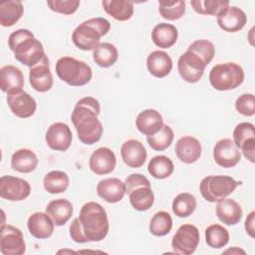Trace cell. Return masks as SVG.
Masks as SVG:
<instances>
[{
  "mask_svg": "<svg viewBox=\"0 0 255 255\" xmlns=\"http://www.w3.org/2000/svg\"><path fill=\"white\" fill-rule=\"evenodd\" d=\"M218 219L226 225H236L242 218V208L237 201L231 198H223L217 201L215 208Z\"/></svg>",
  "mask_w": 255,
  "mask_h": 255,
  "instance_id": "cell-25",
  "label": "cell"
},
{
  "mask_svg": "<svg viewBox=\"0 0 255 255\" xmlns=\"http://www.w3.org/2000/svg\"><path fill=\"white\" fill-rule=\"evenodd\" d=\"M146 68L151 76L155 78H164L172 70V60L166 52L156 50L147 56Z\"/></svg>",
  "mask_w": 255,
  "mask_h": 255,
  "instance_id": "cell-24",
  "label": "cell"
},
{
  "mask_svg": "<svg viewBox=\"0 0 255 255\" xmlns=\"http://www.w3.org/2000/svg\"><path fill=\"white\" fill-rule=\"evenodd\" d=\"M158 12L165 20H178L185 14V1L160 0L158 1Z\"/></svg>",
  "mask_w": 255,
  "mask_h": 255,
  "instance_id": "cell-39",
  "label": "cell"
},
{
  "mask_svg": "<svg viewBox=\"0 0 255 255\" xmlns=\"http://www.w3.org/2000/svg\"><path fill=\"white\" fill-rule=\"evenodd\" d=\"M223 253H224V254L230 253V254H235V255H238V254H243V255H244V254H246V252H245L243 249H241V248H239V247H236V246L231 247V248L225 250Z\"/></svg>",
  "mask_w": 255,
  "mask_h": 255,
  "instance_id": "cell-49",
  "label": "cell"
},
{
  "mask_svg": "<svg viewBox=\"0 0 255 255\" xmlns=\"http://www.w3.org/2000/svg\"><path fill=\"white\" fill-rule=\"evenodd\" d=\"M104 10L118 21H128L133 15V3L127 0H104Z\"/></svg>",
  "mask_w": 255,
  "mask_h": 255,
  "instance_id": "cell-29",
  "label": "cell"
},
{
  "mask_svg": "<svg viewBox=\"0 0 255 255\" xmlns=\"http://www.w3.org/2000/svg\"><path fill=\"white\" fill-rule=\"evenodd\" d=\"M244 81V71L233 62L215 65L209 73V82L217 91H230L238 88Z\"/></svg>",
  "mask_w": 255,
  "mask_h": 255,
  "instance_id": "cell-6",
  "label": "cell"
},
{
  "mask_svg": "<svg viewBox=\"0 0 255 255\" xmlns=\"http://www.w3.org/2000/svg\"><path fill=\"white\" fill-rule=\"evenodd\" d=\"M111 30V23L102 17L91 18L81 23L72 33L74 45L83 51H94L102 37Z\"/></svg>",
  "mask_w": 255,
  "mask_h": 255,
  "instance_id": "cell-4",
  "label": "cell"
},
{
  "mask_svg": "<svg viewBox=\"0 0 255 255\" xmlns=\"http://www.w3.org/2000/svg\"><path fill=\"white\" fill-rule=\"evenodd\" d=\"M121 156L123 161L131 168L141 167L147 157L144 145L137 139H128L121 146Z\"/></svg>",
  "mask_w": 255,
  "mask_h": 255,
  "instance_id": "cell-17",
  "label": "cell"
},
{
  "mask_svg": "<svg viewBox=\"0 0 255 255\" xmlns=\"http://www.w3.org/2000/svg\"><path fill=\"white\" fill-rule=\"evenodd\" d=\"M250 138H255V128L251 123H240L233 130V142L240 148V146Z\"/></svg>",
  "mask_w": 255,
  "mask_h": 255,
  "instance_id": "cell-42",
  "label": "cell"
},
{
  "mask_svg": "<svg viewBox=\"0 0 255 255\" xmlns=\"http://www.w3.org/2000/svg\"><path fill=\"white\" fill-rule=\"evenodd\" d=\"M173 213L181 218L190 216L196 208V198L188 192H181L172 201Z\"/></svg>",
  "mask_w": 255,
  "mask_h": 255,
  "instance_id": "cell-35",
  "label": "cell"
},
{
  "mask_svg": "<svg viewBox=\"0 0 255 255\" xmlns=\"http://www.w3.org/2000/svg\"><path fill=\"white\" fill-rule=\"evenodd\" d=\"M245 158H247L250 162H255V138H250L245 141L239 148Z\"/></svg>",
  "mask_w": 255,
  "mask_h": 255,
  "instance_id": "cell-47",
  "label": "cell"
},
{
  "mask_svg": "<svg viewBox=\"0 0 255 255\" xmlns=\"http://www.w3.org/2000/svg\"><path fill=\"white\" fill-rule=\"evenodd\" d=\"M0 251L4 255H23L26 245L22 231L13 225H1Z\"/></svg>",
  "mask_w": 255,
  "mask_h": 255,
  "instance_id": "cell-9",
  "label": "cell"
},
{
  "mask_svg": "<svg viewBox=\"0 0 255 255\" xmlns=\"http://www.w3.org/2000/svg\"><path fill=\"white\" fill-rule=\"evenodd\" d=\"M187 51L196 55L205 64V66H207L213 60L215 55V47L213 43L206 39L194 41L188 46Z\"/></svg>",
  "mask_w": 255,
  "mask_h": 255,
  "instance_id": "cell-41",
  "label": "cell"
},
{
  "mask_svg": "<svg viewBox=\"0 0 255 255\" xmlns=\"http://www.w3.org/2000/svg\"><path fill=\"white\" fill-rule=\"evenodd\" d=\"M24 7L20 1H4L0 3V24L3 27H11L22 17Z\"/></svg>",
  "mask_w": 255,
  "mask_h": 255,
  "instance_id": "cell-30",
  "label": "cell"
},
{
  "mask_svg": "<svg viewBox=\"0 0 255 255\" xmlns=\"http://www.w3.org/2000/svg\"><path fill=\"white\" fill-rule=\"evenodd\" d=\"M126 193L131 192L133 189L140 186H150V181L144 175L140 173H132L128 175L125 180Z\"/></svg>",
  "mask_w": 255,
  "mask_h": 255,
  "instance_id": "cell-45",
  "label": "cell"
},
{
  "mask_svg": "<svg viewBox=\"0 0 255 255\" xmlns=\"http://www.w3.org/2000/svg\"><path fill=\"white\" fill-rule=\"evenodd\" d=\"M236 111L245 116L252 117L255 114V98L253 94H243L235 101Z\"/></svg>",
  "mask_w": 255,
  "mask_h": 255,
  "instance_id": "cell-44",
  "label": "cell"
},
{
  "mask_svg": "<svg viewBox=\"0 0 255 255\" xmlns=\"http://www.w3.org/2000/svg\"><path fill=\"white\" fill-rule=\"evenodd\" d=\"M178 38L176 27L168 23H159L155 25L151 31V40L155 46L162 49L172 47Z\"/></svg>",
  "mask_w": 255,
  "mask_h": 255,
  "instance_id": "cell-26",
  "label": "cell"
},
{
  "mask_svg": "<svg viewBox=\"0 0 255 255\" xmlns=\"http://www.w3.org/2000/svg\"><path fill=\"white\" fill-rule=\"evenodd\" d=\"M47 5L49 8L56 12L63 15H72L74 14L79 6V0H49L47 1Z\"/></svg>",
  "mask_w": 255,
  "mask_h": 255,
  "instance_id": "cell-43",
  "label": "cell"
},
{
  "mask_svg": "<svg viewBox=\"0 0 255 255\" xmlns=\"http://www.w3.org/2000/svg\"><path fill=\"white\" fill-rule=\"evenodd\" d=\"M116 164L115 152L106 146L94 150L89 159V167L97 175H106L113 172Z\"/></svg>",
  "mask_w": 255,
  "mask_h": 255,
  "instance_id": "cell-15",
  "label": "cell"
},
{
  "mask_svg": "<svg viewBox=\"0 0 255 255\" xmlns=\"http://www.w3.org/2000/svg\"><path fill=\"white\" fill-rule=\"evenodd\" d=\"M45 139L51 149L57 151H66L72 144L73 134L67 124L58 122L52 124L48 128Z\"/></svg>",
  "mask_w": 255,
  "mask_h": 255,
  "instance_id": "cell-12",
  "label": "cell"
},
{
  "mask_svg": "<svg viewBox=\"0 0 255 255\" xmlns=\"http://www.w3.org/2000/svg\"><path fill=\"white\" fill-rule=\"evenodd\" d=\"M200 241V234L193 224H182L178 227L171 240V247L174 253L191 255L195 252Z\"/></svg>",
  "mask_w": 255,
  "mask_h": 255,
  "instance_id": "cell-8",
  "label": "cell"
},
{
  "mask_svg": "<svg viewBox=\"0 0 255 255\" xmlns=\"http://www.w3.org/2000/svg\"><path fill=\"white\" fill-rule=\"evenodd\" d=\"M80 225L88 242H99L109 233V219L105 208L98 202L85 203L79 214Z\"/></svg>",
  "mask_w": 255,
  "mask_h": 255,
  "instance_id": "cell-3",
  "label": "cell"
},
{
  "mask_svg": "<svg viewBox=\"0 0 255 255\" xmlns=\"http://www.w3.org/2000/svg\"><path fill=\"white\" fill-rule=\"evenodd\" d=\"M70 184L69 175L61 170H52L48 172L43 179L45 190L51 194L65 192Z\"/></svg>",
  "mask_w": 255,
  "mask_h": 255,
  "instance_id": "cell-31",
  "label": "cell"
},
{
  "mask_svg": "<svg viewBox=\"0 0 255 255\" xmlns=\"http://www.w3.org/2000/svg\"><path fill=\"white\" fill-rule=\"evenodd\" d=\"M205 64L193 53L186 51L177 61V70L181 79L187 83H197L203 76Z\"/></svg>",
  "mask_w": 255,
  "mask_h": 255,
  "instance_id": "cell-11",
  "label": "cell"
},
{
  "mask_svg": "<svg viewBox=\"0 0 255 255\" xmlns=\"http://www.w3.org/2000/svg\"><path fill=\"white\" fill-rule=\"evenodd\" d=\"M130 205L137 211L148 210L154 202V194L150 186H140L128 193Z\"/></svg>",
  "mask_w": 255,
  "mask_h": 255,
  "instance_id": "cell-32",
  "label": "cell"
},
{
  "mask_svg": "<svg viewBox=\"0 0 255 255\" xmlns=\"http://www.w3.org/2000/svg\"><path fill=\"white\" fill-rule=\"evenodd\" d=\"M31 193L30 183L12 175H3L0 178V196L10 201H21L26 199Z\"/></svg>",
  "mask_w": 255,
  "mask_h": 255,
  "instance_id": "cell-10",
  "label": "cell"
},
{
  "mask_svg": "<svg viewBox=\"0 0 255 255\" xmlns=\"http://www.w3.org/2000/svg\"><path fill=\"white\" fill-rule=\"evenodd\" d=\"M175 154L177 158L186 164L197 161L201 155L202 147L200 141L192 135H184L175 143Z\"/></svg>",
  "mask_w": 255,
  "mask_h": 255,
  "instance_id": "cell-19",
  "label": "cell"
},
{
  "mask_svg": "<svg viewBox=\"0 0 255 255\" xmlns=\"http://www.w3.org/2000/svg\"><path fill=\"white\" fill-rule=\"evenodd\" d=\"M7 104L12 114L20 119L32 117L37 109L35 99L24 91L7 95Z\"/></svg>",
  "mask_w": 255,
  "mask_h": 255,
  "instance_id": "cell-16",
  "label": "cell"
},
{
  "mask_svg": "<svg viewBox=\"0 0 255 255\" xmlns=\"http://www.w3.org/2000/svg\"><path fill=\"white\" fill-rule=\"evenodd\" d=\"M24 76L22 71L13 65H6L0 69V88L7 95L23 91Z\"/></svg>",
  "mask_w": 255,
  "mask_h": 255,
  "instance_id": "cell-21",
  "label": "cell"
},
{
  "mask_svg": "<svg viewBox=\"0 0 255 255\" xmlns=\"http://www.w3.org/2000/svg\"><path fill=\"white\" fill-rule=\"evenodd\" d=\"M215 162L224 168L234 167L241 159V151L232 139L222 138L218 140L213 148Z\"/></svg>",
  "mask_w": 255,
  "mask_h": 255,
  "instance_id": "cell-13",
  "label": "cell"
},
{
  "mask_svg": "<svg viewBox=\"0 0 255 255\" xmlns=\"http://www.w3.org/2000/svg\"><path fill=\"white\" fill-rule=\"evenodd\" d=\"M216 17L218 26L223 31L229 33H235L242 30L247 23L245 12L236 6H228Z\"/></svg>",
  "mask_w": 255,
  "mask_h": 255,
  "instance_id": "cell-18",
  "label": "cell"
},
{
  "mask_svg": "<svg viewBox=\"0 0 255 255\" xmlns=\"http://www.w3.org/2000/svg\"><path fill=\"white\" fill-rule=\"evenodd\" d=\"M241 182L228 175H208L199 185L202 197L208 202H217L230 195Z\"/></svg>",
  "mask_w": 255,
  "mask_h": 255,
  "instance_id": "cell-7",
  "label": "cell"
},
{
  "mask_svg": "<svg viewBox=\"0 0 255 255\" xmlns=\"http://www.w3.org/2000/svg\"><path fill=\"white\" fill-rule=\"evenodd\" d=\"M171 228L172 218L166 211H158L150 219L149 232L154 236H164L170 232Z\"/></svg>",
  "mask_w": 255,
  "mask_h": 255,
  "instance_id": "cell-40",
  "label": "cell"
},
{
  "mask_svg": "<svg viewBox=\"0 0 255 255\" xmlns=\"http://www.w3.org/2000/svg\"><path fill=\"white\" fill-rule=\"evenodd\" d=\"M173 138L174 133L172 128L169 126L163 124L159 131L146 137V141L153 150L162 151L170 146V144L173 141Z\"/></svg>",
  "mask_w": 255,
  "mask_h": 255,
  "instance_id": "cell-38",
  "label": "cell"
},
{
  "mask_svg": "<svg viewBox=\"0 0 255 255\" xmlns=\"http://www.w3.org/2000/svg\"><path fill=\"white\" fill-rule=\"evenodd\" d=\"M29 82L32 88L40 93H46L52 89L54 80L47 55L39 64L30 68Z\"/></svg>",
  "mask_w": 255,
  "mask_h": 255,
  "instance_id": "cell-14",
  "label": "cell"
},
{
  "mask_svg": "<svg viewBox=\"0 0 255 255\" xmlns=\"http://www.w3.org/2000/svg\"><path fill=\"white\" fill-rule=\"evenodd\" d=\"M101 112L99 101L93 97L80 99L72 112L71 121L76 128L80 141L91 145L98 142L104 131L98 117Z\"/></svg>",
  "mask_w": 255,
  "mask_h": 255,
  "instance_id": "cell-1",
  "label": "cell"
},
{
  "mask_svg": "<svg viewBox=\"0 0 255 255\" xmlns=\"http://www.w3.org/2000/svg\"><path fill=\"white\" fill-rule=\"evenodd\" d=\"M190 4L193 10L201 15L217 16L229 6L227 0H192Z\"/></svg>",
  "mask_w": 255,
  "mask_h": 255,
  "instance_id": "cell-37",
  "label": "cell"
},
{
  "mask_svg": "<svg viewBox=\"0 0 255 255\" xmlns=\"http://www.w3.org/2000/svg\"><path fill=\"white\" fill-rule=\"evenodd\" d=\"M98 195L109 203L120 202L126 194V185L117 177L104 178L97 185Z\"/></svg>",
  "mask_w": 255,
  "mask_h": 255,
  "instance_id": "cell-20",
  "label": "cell"
},
{
  "mask_svg": "<svg viewBox=\"0 0 255 255\" xmlns=\"http://www.w3.org/2000/svg\"><path fill=\"white\" fill-rule=\"evenodd\" d=\"M205 242L211 248H222L229 242V232L220 224H211L205 229Z\"/></svg>",
  "mask_w": 255,
  "mask_h": 255,
  "instance_id": "cell-36",
  "label": "cell"
},
{
  "mask_svg": "<svg viewBox=\"0 0 255 255\" xmlns=\"http://www.w3.org/2000/svg\"><path fill=\"white\" fill-rule=\"evenodd\" d=\"M69 231H70V236L71 238L77 242V243H87V239L85 238L84 234H83V231H82V228H81V225H80V220H79V217H76L72 223L70 224V227H69Z\"/></svg>",
  "mask_w": 255,
  "mask_h": 255,
  "instance_id": "cell-46",
  "label": "cell"
},
{
  "mask_svg": "<svg viewBox=\"0 0 255 255\" xmlns=\"http://www.w3.org/2000/svg\"><path fill=\"white\" fill-rule=\"evenodd\" d=\"M163 126V119L159 112L153 109H146L140 112L135 120V127L139 132L148 136L159 131Z\"/></svg>",
  "mask_w": 255,
  "mask_h": 255,
  "instance_id": "cell-23",
  "label": "cell"
},
{
  "mask_svg": "<svg viewBox=\"0 0 255 255\" xmlns=\"http://www.w3.org/2000/svg\"><path fill=\"white\" fill-rule=\"evenodd\" d=\"M39 163L36 153L29 148H20L11 156V167L21 173L34 171Z\"/></svg>",
  "mask_w": 255,
  "mask_h": 255,
  "instance_id": "cell-28",
  "label": "cell"
},
{
  "mask_svg": "<svg viewBox=\"0 0 255 255\" xmlns=\"http://www.w3.org/2000/svg\"><path fill=\"white\" fill-rule=\"evenodd\" d=\"M46 212L53 219L56 226H63L72 217L73 205L65 198L54 199L46 206Z\"/></svg>",
  "mask_w": 255,
  "mask_h": 255,
  "instance_id": "cell-27",
  "label": "cell"
},
{
  "mask_svg": "<svg viewBox=\"0 0 255 255\" xmlns=\"http://www.w3.org/2000/svg\"><path fill=\"white\" fill-rule=\"evenodd\" d=\"M147 170L152 177L156 179H164L172 174L174 165L169 157L165 155H155L149 160Z\"/></svg>",
  "mask_w": 255,
  "mask_h": 255,
  "instance_id": "cell-34",
  "label": "cell"
},
{
  "mask_svg": "<svg viewBox=\"0 0 255 255\" xmlns=\"http://www.w3.org/2000/svg\"><path fill=\"white\" fill-rule=\"evenodd\" d=\"M8 46L15 59L29 68L39 64L46 56L42 43L28 29L12 32L8 38Z\"/></svg>",
  "mask_w": 255,
  "mask_h": 255,
  "instance_id": "cell-2",
  "label": "cell"
},
{
  "mask_svg": "<svg viewBox=\"0 0 255 255\" xmlns=\"http://www.w3.org/2000/svg\"><path fill=\"white\" fill-rule=\"evenodd\" d=\"M55 69L59 79L73 87L85 86L93 77L92 68L86 62L69 56L60 58Z\"/></svg>",
  "mask_w": 255,
  "mask_h": 255,
  "instance_id": "cell-5",
  "label": "cell"
},
{
  "mask_svg": "<svg viewBox=\"0 0 255 255\" xmlns=\"http://www.w3.org/2000/svg\"><path fill=\"white\" fill-rule=\"evenodd\" d=\"M245 230L246 233L251 237L254 238V233H255V211H251L245 220Z\"/></svg>",
  "mask_w": 255,
  "mask_h": 255,
  "instance_id": "cell-48",
  "label": "cell"
},
{
  "mask_svg": "<svg viewBox=\"0 0 255 255\" xmlns=\"http://www.w3.org/2000/svg\"><path fill=\"white\" fill-rule=\"evenodd\" d=\"M119 59V52L115 45L111 43H101L93 51V60L94 62L102 67L109 68L113 66Z\"/></svg>",
  "mask_w": 255,
  "mask_h": 255,
  "instance_id": "cell-33",
  "label": "cell"
},
{
  "mask_svg": "<svg viewBox=\"0 0 255 255\" xmlns=\"http://www.w3.org/2000/svg\"><path fill=\"white\" fill-rule=\"evenodd\" d=\"M30 234L37 239H46L52 236L55 223L47 212H34L27 221Z\"/></svg>",
  "mask_w": 255,
  "mask_h": 255,
  "instance_id": "cell-22",
  "label": "cell"
}]
</instances>
